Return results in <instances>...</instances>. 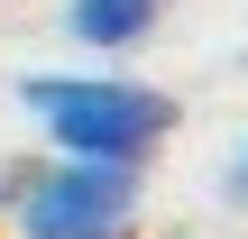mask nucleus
Returning a JSON list of instances; mask_svg holds the SVG:
<instances>
[{
	"mask_svg": "<svg viewBox=\"0 0 248 239\" xmlns=\"http://www.w3.org/2000/svg\"><path fill=\"white\" fill-rule=\"evenodd\" d=\"M18 111L46 129L55 157H101V166H147L175 138V101L129 74H28Z\"/></svg>",
	"mask_w": 248,
	"mask_h": 239,
	"instance_id": "obj_1",
	"label": "nucleus"
},
{
	"mask_svg": "<svg viewBox=\"0 0 248 239\" xmlns=\"http://www.w3.org/2000/svg\"><path fill=\"white\" fill-rule=\"evenodd\" d=\"M9 221H18V239H129L138 166H101V157L18 166L9 175Z\"/></svg>",
	"mask_w": 248,
	"mask_h": 239,
	"instance_id": "obj_2",
	"label": "nucleus"
},
{
	"mask_svg": "<svg viewBox=\"0 0 248 239\" xmlns=\"http://www.w3.org/2000/svg\"><path fill=\"white\" fill-rule=\"evenodd\" d=\"M166 0H64V37L92 55H129L138 37H156Z\"/></svg>",
	"mask_w": 248,
	"mask_h": 239,
	"instance_id": "obj_3",
	"label": "nucleus"
},
{
	"mask_svg": "<svg viewBox=\"0 0 248 239\" xmlns=\"http://www.w3.org/2000/svg\"><path fill=\"white\" fill-rule=\"evenodd\" d=\"M230 203H248V147L230 157Z\"/></svg>",
	"mask_w": 248,
	"mask_h": 239,
	"instance_id": "obj_4",
	"label": "nucleus"
}]
</instances>
